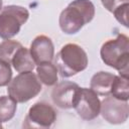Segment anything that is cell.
Segmentation results:
<instances>
[{"mask_svg": "<svg viewBox=\"0 0 129 129\" xmlns=\"http://www.w3.org/2000/svg\"><path fill=\"white\" fill-rule=\"evenodd\" d=\"M11 64L13 66L14 70L18 73L23 72H31L35 68V62L30 54L28 48L21 46L15 53L12 58Z\"/></svg>", "mask_w": 129, "mask_h": 129, "instance_id": "12", "label": "cell"}, {"mask_svg": "<svg viewBox=\"0 0 129 129\" xmlns=\"http://www.w3.org/2000/svg\"><path fill=\"white\" fill-rule=\"evenodd\" d=\"M17 109V103L8 96L0 97V122H8L11 120Z\"/></svg>", "mask_w": 129, "mask_h": 129, "instance_id": "15", "label": "cell"}, {"mask_svg": "<svg viewBox=\"0 0 129 129\" xmlns=\"http://www.w3.org/2000/svg\"><path fill=\"white\" fill-rule=\"evenodd\" d=\"M101 2L109 12L113 13V11L118 7H120L121 5L129 3V0H101Z\"/></svg>", "mask_w": 129, "mask_h": 129, "instance_id": "19", "label": "cell"}, {"mask_svg": "<svg viewBox=\"0 0 129 129\" xmlns=\"http://www.w3.org/2000/svg\"><path fill=\"white\" fill-rule=\"evenodd\" d=\"M12 79V70L10 64L0 60V87L7 86Z\"/></svg>", "mask_w": 129, "mask_h": 129, "instance_id": "17", "label": "cell"}, {"mask_svg": "<svg viewBox=\"0 0 129 129\" xmlns=\"http://www.w3.org/2000/svg\"><path fill=\"white\" fill-rule=\"evenodd\" d=\"M94 16L95 6L90 0H74L61 11L58 24L63 33L75 34L91 22Z\"/></svg>", "mask_w": 129, "mask_h": 129, "instance_id": "1", "label": "cell"}, {"mask_svg": "<svg viewBox=\"0 0 129 129\" xmlns=\"http://www.w3.org/2000/svg\"><path fill=\"white\" fill-rule=\"evenodd\" d=\"M100 107L101 101L91 88H78L73 100V108L82 119L90 121L97 118L100 114Z\"/></svg>", "mask_w": 129, "mask_h": 129, "instance_id": "6", "label": "cell"}, {"mask_svg": "<svg viewBox=\"0 0 129 129\" xmlns=\"http://www.w3.org/2000/svg\"><path fill=\"white\" fill-rule=\"evenodd\" d=\"M116 75L108 72L96 73L90 82V88L100 96H109L111 93V86Z\"/></svg>", "mask_w": 129, "mask_h": 129, "instance_id": "11", "label": "cell"}, {"mask_svg": "<svg viewBox=\"0 0 129 129\" xmlns=\"http://www.w3.org/2000/svg\"><path fill=\"white\" fill-rule=\"evenodd\" d=\"M111 96L122 101H128L129 99V83L128 78L121 75L115 76L111 86Z\"/></svg>", "mask_w": 129, "mask_h": 129, "instance_id": "14", "label": "cell"}, {"mask_svg": "<svg viewBox=\"0 0 129 129\" xmlns=\"http://www.w3.org/2000/svg\"><path fill=\"white\" fill-rule=\"evenodd\" d=\"M41 83L37 76L31 72L19 73L8 84L7 92L16 103H25L41 92Z\"/></svg>", "mask_w": 129, "mask_h": 129, "instance_id": "4", "label": "cell"}, {"mask_svg": "<svg viewBox=\"0 0 129 129\" xmlns=\"http://www.w3.org/2000/svg\"><path fill=\"white\" fill-rule=\"evenodd\" d=\"M2 8H3V3H2V0H0V11L2 10Z\"/></svg>", "mask_w": 129, "mask_h": 129, "instance_id": "20", "label": "cell"}, {"mask_svg": "<svg viewBox=\"0 0 129 129\" xmlns=\"http://www.w3.org/2000/svg\"><path fill=\"white\" fill-rule=\"evenodd\" d=\"M30 54L35 64L51 62L54 56V46L51 39L46 35L36 36L30 44Z\"/></svg>", "mask_w": 129, "mask_h": 129, "instance_id": "9", "label": "cell"}, {"mask_svg": "<svg viewBox=\"0 0 129 129\" xmlns=\"http://www.w3.org/2000/svg\"><path fill=\"white\" fill-rule=\"evenodd\" d=\"M29 12L25 7L7 5L0 11V37L10 39L17 35L21 26L28 20Z\"/></svg>", "mask_w": 129, "mask_h": 129, "instance_id": "5", "label": "cell"}, {"mask_svg": "<svg viewBox=\"0 0 129 129\" xmlns=\"http://www.w3.org/2000/svg\"><path fill=\"white\" fill-rule=\"evenodd\" d=\"M2 127H3V126H2V124H1V122H0V129H1Z\"/></svg>", "mask_w": 129, "mask_h": 129, "instance_id": "21", "label": "cell"}, {"mask_svg": "<svg viewBox=\"0 0 129 129\" xmlns=\"http://www.w3.org/2000/svg\"><path fill=\"white\" fill-rule=\"evenodd\" d=\"M54 66L62 78H70L87 69L88 55L82 46L68 43L56 53Z\"/></svg>", "mask_w": 129, "mask_h": 129, "instance_id": "3", "label": "cell"}, {"mask_svg": "<svg viewBox=\"0 0 129 129\" xmlns=\"http://www.w3.org/2000/svg\"><path fill=\"white\" fill-rule=\"evenodd\" d=\"M37 78L43 85L50 87L57 83V69L51 62H44L38 64L36 68Z\"/></svg>", "mask_w": 129, "mask_h": 129, "instance_id": "13", "label": "cell"}, {"mask_svg": "<svg viewBox=\"0 0 129 129\" xmlns=\"http://www.w3.org/2000/svg\"><path fill=\"white\" fill-rule=\"evenodd\" d=\"M55 120L56 112L53 107L45 102H37L29 108L23 127L47 129L53 125Z\"/></svg>", "mask_w": 129, "mask_h": 129, "instance_id": "7", "label": "cell"}, {"mask_svg": "<svg viewBox=\"0 0 129 129\" xmlns=\"http://www.w3.org/2000/svg\"><path fill=\"white\" fill-rule=\"evenodd\" d=\"M128 8H129V3H126L113 11V14L117 19V21L125 27H128Z\"/></svg>", "mask_w": 129, "mask_h": 129, "instance_id": "18", "label": "cell"}, {"mask_svg": "<svg viewBox=\"0 0 129 129\" xmlns=\"http://www.w3.org/2000/svg\"><path fill=\"white\" fill-rule=\"evenodd\" d=\"M100 55L105 64L119 72V75L128 78L129 66V38L125 34H118L116 38L103 43Z\"/></svg>", "mask_w": 129, "mask_h": 129, "instance_id": "2", "label": "cell"}, {"mask_svg": "<svg viewBox=\"0 0 129 129\" xmlns=\"http://www.w3.org/2000/svg\"><path fill=\"white\" fill-rule=\"evenodd\" d=\"M21 46L22 44L16 40L5 39L0 43V60L10 64L16 51Z\"/></svg>", "mask_w": 129, "mask_h": 129, "instance_id": "16", "label": "cell"}, {"mask_svg": "<svg viewBox=\"0 0 129 129\" xmlns=\"http://www.w3.org/2000/svg\"><path fill=\"white\" fill-rule=\"evenodd\" d=\"M100 114L110 124H122L129 116V105L127 101H122L113 96H106L101 102Z\"/></svg>", "mask_w": 129, "mask_h": 129, "instance_id": "8", "label": "cell"}, {"mask_svg": "<svg viewBox=\"0 0 129 129\" xmlns=\"http://www.w3.org/2000/svg\"><path fill=\"white\" fill-rule=\"evenodd\" d=\"M79 86L76 83L62 81L55 84L51 92V100L54 105L60 109L73 108V100Z\"/></svg>", "mask_w": 129, "mask_h": 129, "instance_id": "10", "label": "cell"}]
</instances>
